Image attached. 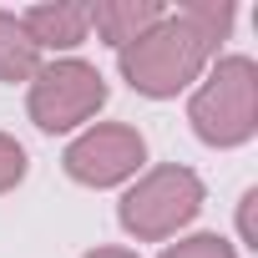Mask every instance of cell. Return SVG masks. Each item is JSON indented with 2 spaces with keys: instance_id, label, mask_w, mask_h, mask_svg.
Listing matches in <instances>:
<instances>
[{
  "instance_id": "12",
  "label": "cell",
  "mask_w": 258,
  "mask_h": 258,
  "mask_svg": "<svg viewBox=\"0 0 258 258\" xmlns=\"http://www.w3.org/2000/svg\"><path fill=\"white\" fill-rule=\"evenodd\" d=\"M86 258H137V253H132V248H91Z\"/></svg>"
},
{
  "instance_id": "1",
  "label": "cell",
  "mask_w": 258,
  "mask_h": 258,
  "mask_svg": "<svg viewBox=\"0 0 258 258\" xmlns=\"http://www.w3.org/2000/svg\"><path fill=\"white\" fill-rule=\"evenodd\" d=\"M213 61H218V46L182 11H167L142 41L116 51L121 81L132 86L137 96H152V101H167V96L187 91L192 81H203V71Z\"/></svg>"
},
{
  "instance_id": "11",
  "label": "cell",
  "mask_w": 258,
  "mask_h": 258,
  "mask_svg": "<svg viewBox=\"0 0 258 258\" xmlns=\"http://www.w3.org/2000/svg\"><path fill=\"white\" fill-rule=\"evenodd\" d=\"M238 238H243V248H258V187H248L238 198Z\"/></svg>"
},
{
  "instance_id": "2",
  "label": "cell",
  "mask_w": 258,
  "mask_h": 258,
  "mask_svg": "<svg viewBox=\"0 0 258 258\" xmlns=\"http://www.w3.org/2000/svg\"><path fill=\"white\" fill-rule=\"evenodd\" d=\"M187 121L208 147H243L258 132V66L253 56H218L192 86Z\"/></svg>"
},
{
  "instance_id": "6",
  "label": "cell",
  "mask_w": 258,
  "mask_h": 258,
  "mask_svg": "<svg viewBox=\"0 0 258 258\" xmlns=\"http://www.w3.org/2000/svg\"><path fill=\"white\" fill-rule=\"evenodd\" d=\"M21 26H26L36 51H76L91 36V21H86L81 0H41V6L21 11Z\"/></svg>"
},
{
  "instance_id": "8",
  "label": "cell",
  "mask_w": 258,
  "mask_h": 258,
  "mask_svg": "<svg viewBox=\"0 0 258 258\" xmlns=\"http://www.w3.org/2000/svg\"><path fill=\"white\" fill-rule=\"evenodd\" d=\"M41 71V51L31 46L21 16L0 11V81H31Z\"/></svg>"
},
{
  "instance_id": "5",
  "label": "cell",
  "mask_w": 258,
  "mask_h": 258,
  "mask_svg": "<svg viewBox=\"0 0 258 258\" xmlns=\"http://www.w3.org/2000/svg\"><path fill=\"white\" fill-rule=\"evenodd\" d=\"M142 162H147V142L126 121H96L61 152L66 177L81 187H116L126 177H137Z\"/></svg>"
},
{
  "instance_id": "9",
  "label": "cell",
  "mask_w": 258,
  "mask_h": 258,
  "mask_svg": "<svg viewBox=\"0 0 258 258\" xmlns=\"http://www.w3.org/2000/svg\"><path fill=\"white\" fill-rule=\"evenodd\" d=\"M162 258H238V248L228 238H218V233H192L182 243H167Z\"/></svg>"
},
{
  "instance_id": "4",
  "label": "cell",
  "mask_w": 258,
  "mask_h": 258,
  "mask_svg": "<svg viewBox=\"0 0 258 258\" xmlns=\"http://www.w3.org/2000/svg\"><path fill=\"white\" fill-rule=\"evenodd\" d=\"M106 106V76L81 61V56H56V61H41V71L31 76V91H26V111L41 132H76L81 121H91L96 111Z\"/></svg>"
},
{
  "instance_id": "3",
  "label": "cell",
  "mask_w": 258,
  "mask_h": 258,
  "mask_svg": "<svg viewBox=\"0 0 258 258\" xmlns=\"http://www.w3.org/2000/svg\"><path fill=\"white\" fill-rule=\"evenodd\" d=\"M203 177L182 162H162L152 172H142L116 203V223L132 233L137 243H162L172 233H182L198 213H203Z\"/></svg>"
},
{
  "instance_id": "7",
  "label": "cell",
  "mask_w": 258,
  "mask_h": 258,
  "mask_svg": "<svg viewBox=\"0 0 258 258\" xmlns=\"http://www.w3.org/2000/svg\"><path fill=\"white\" fill-rule=\"evenodd\" d=\"M162 16H167L162 0H96V6H86L91 31H96L106 46H116V51L132 46V41H142Z\"/></svg>"
},
{
  "instance_id": "10",
  "label": "cell",
  "mask_w": 258,
  "mask_h": 258,
  "mask_svg": "<svg viewBox=\"0 0 258 258\" xmlns=\"http://www.w3.org/2000/svg\"><path fill=\"white\" fill-rule=\"evenodd\" d=\"M26 167H31L26 147H21L16 137H6V132H0V192L21 187V182H26Z\"/></svg>"
}]
</instances>
